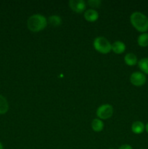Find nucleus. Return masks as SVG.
Returning a JSON list of instances; mask_svg holds the SVG:
<instances>
[{"mask_svg": "<svg viewBox=\"0 0 148 149\" xmlns=\"http://www.w3.org/2000/svg\"><path fill=\"white\" fill-rule=\"evenodd\" d=\"M0 149H3V145L1 142H0Z\"/></svg>", "mask_w": 148, "mask_h": 149, "instance_id": "19", "label": "nucleus"}, {"mask_svg": "<svg viewBox=\"0 0 148 149\" xmlns=\"http://www.w3.org/2000/svg\"><path fill=\"white\" fill-rule=\"evenodd\" d=\"M47 23H49L51 26H54V27H57V26H59L61 25L62 19H61L60 16L54 15H51L48 17Z\"/></svg>", "mask_w": 148, "mask_h": 149, "instance_id": "12", "label": "nucleus"}, {"mask_svg": "<svg viewBox=\"0 0 148 149\" xmlns=\"http://www.w3.org/2000/svg\"><path fill=\"white\" fill-rule=\"evenodd\" d=\"M47 24V19L40 14L33 15L27 20L28 29L32 32L41 31L46 27Z\"/></svg>", "mask_w": 148, "mask_h": 149, "instance_id": "1", "label": "nucleus"}, {"mask_svg": "<svg viewBox=\"0 0 148 149\" xmlns=\"http://www.w3.org/2000/svg\"><path fill=\"white\" fill-rule=\"evenodd\" d=\"M137 43L141 47H146L148 46V33H142L138 36Z\"/></svg>", "mask_w": 148, "mask_h": 149, "instance_id": "15", "label": "nucleus"}, {"mask_svg": "<svg viewBox=\"0 0 148 149\" xmlns=\"http://www.w3.org/2000/svg\"><path fill=\"white\" fill-rule=\"evenodd\" d=\"M99 14L94 9L87 10L84 13V18L89 22H94L98 19Z\"/></svg>", "mask_w": 148, "mask_h": 149, "instance_id": "8", "label": "nucleus"}, {"mask_svg": "<svg viewBox=\"0 0 148 149\" xmlns=\"http://www.w3.org/2000/svg\"><path fill=\"white\" fill-rule=\"evenodd\" d=\"M145 125L141 121H136L131 125V131L134 134L139 135L145 131Z\"/></svg>", "mask_w": 148, "mask_h": 149, "instance_id": "9", "label": "nucleus"}, {"mask_svg": "<svg viewBox=\"0 0 148 149\" xmlns=\"http://www.w3.org/2000/svg\"><path fill=\"white\" fill-rule=\"evenodd\" d=\"M138 66L142 73L148 75V58H142L138 61Z\"/></svg>", "mask_w": 148, "mask_h": 149, "instance_id": "14", "label": "nucleus"}, {"mask_svg": "<svg viewBox=\"0 0 148 149\" xmlns=\"http://www.w3.org/2000/svg\"><path fill=\"white\" fill-rule=\"evenodd\" d=\"M96 113L100 119H110L113 114V107L110 104H103L97 109Z\"/></svg>", "mask_w": 148, "mask_h": 149, "instance_id": "4", "label": "nucleus"}, {"mask_svg": "<svg viewBox=\"0 0 148 149\" xmlns=\"http://www.w3.org/2000/svg\"><path fill=\"white\" fill-rule=\"evenodd\" d=\"M147 77L145 74L139 71H136L131 74L130 81L133 85L136 87H141L146 83Z\"/></svg>", "mask_w": 148, "mask_h": 149, "instance_id": "5", "label": "nucleus"}, {"mask_svg": "<svg viewBox=\"0 0 148 149\" xmlns=\"http://www.w3.org/2000/svg\"><path fill=\"white\" fill-rule=\"evenodd\" d=\"M118 149H133V148L129 144H123V145L120 146Z\"/></svg>", "mask_w": 148, "mask_h": 149, "instance_id": "17", "label": "nucleus"}, {"mask_svg": "<svg viewBox=\"0 0 148 149\" xmlns=\"http://www.w3.org/2000/svg\"><path fill=\"white\" fill-rule=\"evenodd\" d=\"M111 50L115 54H122L126 50V45L123 42L116 41L112 44Z\"/></svg>", "mask_w": 148, "mask_h": 149, "instance_id": "7", "label": "nucleus"}, {"mask_svg": "<svg viewBox=\"0 0 148 149\" xmlns=\"http://www.w3.org/2000/svg\"><path fill=\"white\" fill-rule=\"evenodd\" d=\"M109 149H113V148H109Z\"/></svg>", "mask_w": 148, "mask_h": 149, "instance_id": "20", "label": "nucleus"}, {"mask_svg": "<svg viewBox=\"0 0 148 149\" xmlns=\"http://www.w3.org/2000/svg\"><path fill=\"white\" fill-rule=\"evenodd\" d=\"M130 22L136 31L146 33L148 31V17L140 12H134L130 16Z\"/></svg>", "mask_w": 148, "mask_h": 149, "instance_id": "2", "label": "nucleus"}, {"mask_svg": "<svg viewBox=\"0 0 148 149\" xmlns=\"http://www.w3.org/2000/svg\"><path fill=\"white\" fill-rule=\"evenodd\" d=\"M145 130H146V132L148 133V122L147 123V125H145Z\"/></svg>", "mask_w": 148, "mask_h": 149, "instance_id": "18", "label": "nucleus"}, {"mask_svg": "<svg viewBox=\"0 0 148 149\" xmlns=\"http://www.w3.org/2000/svg\"><path fill=\"white\" fill-rule=\"evenodd\" d=\"M9 110V104L7 99L0 95V114H4Z\"/></svg>", "mask_w": 148, "mask_h": 149, "instance_id": "13", "label": "nucleus"}, {"mask_svg": "<svg viewBox=\"0 0 148 149\" xmlns=\"http://www.w3.org/2000/svg\"><path fill=\"white\" fill-rule=\"evenodd\" d=\"M124 62L126 65H129V66H133V65L138 63L137 57L135 54L132 53V52H129V53H127L125 55Z\"/></svg>", "mask_w": 148, "mask_h": 149, "instance_id": "10", "label": "nucleus"}, {"mask_svg": "<svg viewBox=\"0 0 148 149\" xmlns=\"http://www.w3.org/2000/svg\"><path fill=\"white\" fill-rule=\"evenodd\" d=\"M87 3L90 7H93V8H98L101 5L102 1L100 0H89Z\"/></svg>", "mask_w": 148, "mask_h": 149, "instance_id": "16", "label": "nucleus"}, {"mask_svg": "<svg viewBox=\"0 0 148 149\" xmlns=\"http://www.w3.org/2000/svg\"><path fill=\"white\" fill-rule=\"evenodd\" d=\"M94 47L96 50L101 54H107L111 51L112 44L106 38L98 36L94 40Z\"/></svg>", "mask_w": 148, "mask_h": 149, "instance_id": "3", "label": "nucleus"}, {"mask_svg": "<svg viewBox=\"0 0 148 149\" xmlns=\"http://www.w3.org/2000/svg\"><path fill=\"white\" fill-rule=\"evenodd\" d=\"M91 128L94 132H101L104 128V123L100 119H94L91 122Z\"/></svg>", "mask_w": 148, "mask_h": 149, "instance_id": "11", "label": "nucleus"}, {"mask_svg": "<svg viewBox=\"0 0 148 149\" xmlns=\"http://www.w3.org/2000/svg\"><path fill=\"white\" fill-rule=\"evenodd\" d=\"M69 6L71 10L76 13H82L86 10V3L84 0H71Z\"/></svg>", "mask_w": 148, "mask_h": 149, "instance_id": "6", "label": "nucleus"}]
</instances>
